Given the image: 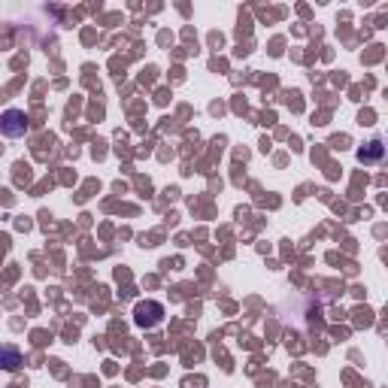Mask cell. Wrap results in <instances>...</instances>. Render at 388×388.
<instances>
[{"mask_svg": "<svg viewBox=\"0 0 388 388\" xmlns=\"http://www.w3.org/2000/svg\"><path fill=\"white\" fill-rule=\"evenodd\" d=\"M0 131L6 133V137H25L28 133V118L21 109H6L3 116H0Z\"/></svg>", "mask_w": 388, "mask_h": 388, "instance_id": "6da1fadb", "label": "cell"}, {"mask_svg": "<svg viewBox=\"0 0 388 388\" xmlns=\"http://www.w3.org/2000/svg\"><path fill=\"white\" fill-rule=\"evenodd\" d=\"M21 364L25 361H21V352L15 349V346H0V367L12 373V370H19Z\"/></svg>", "mask_w": 388, "mask_h": 388, "instance_id": "7a4b0ae2", "label": "cell"}, {"mask_svg": "<svg viewBox=\"0 0 388 388\" xmlns=\"http://www.w3.org/2000/svg\"><path fill=\"white\" fill-rule=\"evenodd\" d=\"M358 158H361V161H367V164H370V161H379V158H382V142L373 140L367 149H361Z\"/></svg>", "mask_w": 388, "mask_h": 388, "instance_id": "3957f363", "label": "cell"}]
</instances>
